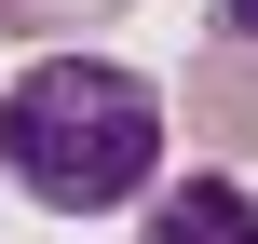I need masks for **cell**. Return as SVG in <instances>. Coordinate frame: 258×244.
Returning a JSON list of instances; mask_svg holds the SVG:
<instances>
[{
	"mask_svg": "<svg viewBox=\"0 0 258 244\" xmlns=\"http://www.w3.org/2000/svg\"><path fill=\"white\" fill-rule=\"evenodd\" d=\"M95 14H122V0H0V27H95Z\"/></svg>",
	"mask_w": 258,
	"mask_h": 244,
	"instance_id": "277c9868",
	"label": "cell"
},
{
	"mask_svg": "<svg viewBox=\"0 0 258 244\" xmlns=\"http://www.w3.org/2000/svg\"><path fill=\"white\" fill-rule=\"evenodd\" d=\"M0 163L54 204V217H95V204H136L150 163H163V95L109 54H41L14 95H0Z\"/></svg>",
	"mask_w": 258,
	"mask_h": 244,
	"instance_id": "6da1fadb",
	"label": "cell"
},
{
	"mask_svg": "<svg viewBox=\"0 0 258 244\" xmlns=\"http://www.w3.org/2000/svg\"><path fill=\"white\" fill-rule=\"evenodd\" d=\"M218 14H231V41H245V54H258V0H218Z\"/></svg>",
	"mask_w": 258,
	"mask_h": 244,
	"instance_id": "5b68a950",
	"label": "cell"
},
{
	"mask_svg": "<svg viewBox=\"0 0 258 244\" xmlns=\"http://www.w3.org/2000/svg\"><path fill=\"white\" fill-rule=\"evenodd\" d=\"M190 122L218 149H258V68H245V41L231 54H190Z\"/></svg>",
	"mask_w": 258,
	"mask_h": 244,
	"instance_id": "3957f363",
	"label": "cell"
},
{
	"mask_svg": "<svg viewBox=\"0 0 258 244\" xmlns=\"http://www.w3.org/2000/svg\"><path fill=\"white\" fill-rule=\"evenodd\" d=\"M150 244H258V204L231 190V177H190V190L150 204Z\"/></svg>",
	"mask_w": 258,
	"mask_h": 244,
	"instance_id": "7a4b0ae2",
	"label": "cell"
}]
</instances>
